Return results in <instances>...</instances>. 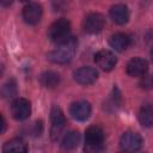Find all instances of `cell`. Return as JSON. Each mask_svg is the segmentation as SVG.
Returning a JSON list of instances; mask_svg holds the SVG:
<instances>
[{
    "mask_svg": "<svg viewBox=\"0 0 153 153\" xmlns=\"http://www.w3.org/2000/svg\"><path fill=\"white\" fill-rule=\"evenodd\" d=\"M76 47H78V42L74 37H72L67 42H65L62 44H59L55 50L50 51L47 55V59L50 62L57 63V65L68 63L74 57V55L76 53Z\"/></svg>",
    "mask_w": 153,
    "mask_h": 153,
    "instance_id": "6da1fadb",
    "label": "cell"
},
{
    "mask_svg": "<svg viewBox=\"0 0 153 153\" xmlns=\"http://www.w3.org/2000/svg\"><path fill=\"white\" fill-rule=\"evenodd\" d=\"M48 38L55 44H62L72 38L71 24L67 19L61 18L54 22L48 29Z\"/></svg>",
    "mask_w": 153,
    "mask_h": 153,
    "instance_id": "7a4b0ae2",
    "label": "cell"
},
{
    "mask_svg": "<svg viewBox=\"0 0 153 153\" xmlns=\"http://www.w3.org/2000/svg\"><path fill=\"white\" fill-rule=\"evenodd\" d=\"M104 133L98 126H90L85 131V151L99 152L104 147Z\"/></svg>",
    "mask_w": 153,
    "mask_h": 153,
    "instance_id": "3957f363",
    "label": "cell"
},
{
    "mask_svg": "<svg viewBox=\"0 0 153 153\" xmlns=\"http://www.w3.org/2000/svg\"><path fill=\"white\" fill-rule=\"evenodd\" d=\"M50 121H51V129H50V136L53 140H56L60 134L62 133L65 124H66V118L62 112V110L54 105L50 110Z\"/></svg>",
    "mask_w": 153,
    "mask_h": 153,
    "instance_id": "277c9868",
    "label": "cell"
},
{
    "mask_svg": "<svg viewBox=\"0 0 153 153\" xmlns=\"http://www.w3.org/2000/svg\"><path fill=\"white\" fill-rule=\"evenodd\" d=\"M143 140L140 134L134 131H127L121 136L120 146L126 152H136L141 149Z\"/></svg>",
    "mask_w": 153,
    "mask_h": 153,
    "instance_id": "5b68a950",
    "label": "cell"
},
{
    "mask_svg": "<svg viewBox=\"0 0 153 153\" xmlns=\"http://www.w3.org/2000/svg\"><path fill=\"white\" fill-rule=\"evenodd\" d=\"M11 114L14 120L24 121L31 114V105L30 102L25 98H17L11 104Z\"/></svg>",
    "mask_w": 153,
    "mask_h": 153,
    "instance_id": "8992f818",
    "label": "cell"
},
{
    "mask_svg": "<svg viewBox=\"0 0 153 153\" xmlns=\"http://www.w3.org/2000/svg\"><path fill=\"white\" fill-rule=\"evenodd\" d=\"M94 62L97 63V66L100 69H103L105 72H110L116 66L117 59L112 51L103 49V50H99L94 55Z\"/></svg>",
    "mask_w": 153,
    "mask_h": 153,
    "instance_id": "52a82bcc",
    "label": "cell"
},
{
    "mask_svg": "<svg viewBox=\"0 0 153 153\" xmlns=\"http://www.w3.org/2000/svg\"><path fill=\"white\" fill-rule=\"evenodd\" d=\"M73 76H74V80L80 85H91L97 80L98 72L93 67L85 66L76 69L73 73Z\"/></svg>",
    "mask_w": 153,
    "mask_h": 153,
    "instance_id": "ba28073f",
    "label": "cell"
},
{
    "mask_svg": "<svg viewBox=\"0 0 153 153\" xmlns=\"http://www.w3.org/2000/svg\"><path fill=\"white\" fill-rule=\"evenodd\" d=\"M91 105L86 100H78L71 104L69 114L76 121H86L91 115Z\"/></svg>",
    "mask_w": 153,
    "mask_h": 153,
    "instance_id": "9c48e42d",
    "label": "cell"
},
{
    "mask_svg": "<svg viewBox=\"0 0 153 153\" xmlns=\"http://www.w3.org/2000/svg\"><path fill=\"white\" fill-rule=\"evenodd\" d=\"M104 17L99 13H90L84 20V30L87 33H98L104 27Z\"/></svg>",
    "mask_w": 153,
    "mask_h": 153,
    "instance_id": "30bf717a",
    "label": "cell"
},
{
    "mask_svg": "<svg viewBox=\"0 0 153 153\" xmlns=\"http://www.w3.org/2000/svg\"><path fill=\"white\" fill-rule=\"evenodd\" d=\"M41 17H42V7L36 2L29 4L23 8V19L29 25L37 24L41 20Z\"/></svg>",
    "mask_w": 153,
    "mask_h": 153,
    "instance_id": "8fae6325",
    "label": "cell"
},
{
    "mask_svg": "<svg viewBox=\"0 0 153 153\" xmlns=\"http://www.w3.org/2000/svg\"><path fill=\"white\" fill-rule=\"evenodd\" d=\"M148 71V63L145 59L134 57L127 63V74L130 76H143Z\"/></svg>",
    "mask_w": 153,
    "mask_h": 153,
    "instance_id": "7c38bea8",
    "label": "cell"
},
{
    "mask_svg": "<svg viewBox=\"0 0 153 153\" xmlns=\"http://www.w3.org/2000/svg\"><path fill=\"white\" fill-rule=\"evenodd\" d=\"M110 17L114 20V23L118 25H124L129 20V11L128 7L123 4H117L114 5L110 8Z\"/></svg>",
    "mask_w": 153,
    "mask_h": 153,
    "instance_id": "4fadbf2b",
    "label": "cell"
},
{
    "mask_svg": "<svg viewBox=\"0 0 153 153\" xmlns=\"http://www.w3.org/2000/svg\"><path fill=\"white\" fill-rule=\"evenodd\" d=\"M130 39L126 33H115L109 38V44L111 48H114L117 51H123L129 47Z\"/></svg>",
    "mask_w": 153,
    "mask_h": 153,
    "instance_id": "5bb4252c",
    "label": "cell"
},
{
    "mask_svg": "<svg viewBox=\"0 0 153 153\" xmlns=\"http://www.w3.org/2000/svg\"><path fill=\"white\" fill-rule=\"evenodd\" d=\"M39 81H41L42 86H44L47 88H54L60 84V75L55 72L48 71V72H44L41 74Z\"/></svg>",
    "mask_w": 153,
    "mask_h": 153,
    "instance_id": "9a60e30c",
    "label": "cell"
},
{
    "mask_svg": "<svg viewBox=\"0 0 153 153\" xmlns=\"http://www.w3.org/2000/svg\"><path fill=\"white\" fill-rule=\"evenodd\" d=\"M139 121L143 127L149 128L153 126V106L151 104H146L140 109Z\"/></svg>",
    "mask_w": 153,
    "mask_h": 153,
    "instance_id": "2e32d148",
    "label": "cell"
},
{
    "mask_svg": "<svg viewBox=\"0 0 153 153\" xmlns=\"http://www.w3.org/2000/svg\"><path fill=\"white\" fill-rule=\"evenodd\" d=\"M79 141H80V135H79V133L75 131V130H72V131H68V133L63 136V139H62V141H61V147H62L63 149L69 151V149L75 148V147L79 145Z\"/></svg>",
    "mask_w": 153,
    "mask_h": 153,
    "instance_id": "e0dca14e",
    "label": "cell"
},
{
    "mask_svg": "<svg viewBox=\"0 0 153 153\" xmlns=\"http://www.w3.org/2000/svg\"><path fill=\"white\" fill-rule=\"evenodd\" d=\"M2 151L4 152H27V147L22 139H12L4 145Z\"/></svg>",
    "mask_w": 153,
    "mask_h": 153,
    "instance_id": "ac0fdd59",
    "label": "cell"
},
{
    "mask_svg": "<svg viewBox=\"0 0 153 153\" xmlns=\"http://www.w3.org/2000/svg\"><path fill=\"white\" fill-rule=\"evenodd\" d=\"M2 97L4 98H11L13 96H16L17 93V84L13 79L8 80L4 86H2Z\"/></svg>",
    "mask_w": 153,
    "mask_h": 153,
    "instance_id": "d6986e66",
    "label": "cell"
},
{
    "mask_svg": "<svg viewBox=\"0 0 153 153\" xmlns=\"http://www.w3.org/2000/svg\"><path fill=\"white\" fill-rule=\"evenodd\" d=\"M5 129H6V122H5L4 116H1V130H0V133L2 134V133L5 131Z\"/></svg>",
    "mask_w": 153,
    "mask_h": 153,
    "instance_id": "ffe728a7",
    "label": "cell"
},
{
    "mask_svg": "<svg viewBox=\"0 0 153 153\" xmlns=\"http://www.w3.org/2000/svg\"><path fill=\"white\" fill-rule=\"evenodd\" d=\"M0 2H1V5L4 7H6V6H10L13 2V0H0Z\"/></svg>",
    "mask_w": 153,
    "mask_h": 153,
    "instance_id": "44dd1931",
    "label": "cell"
},
{
    "mask_svg": "<svg viewBox=\"0 0 153 153\" xmlns=\"http://www.w3.org/2000/svg\"><path fill=\"white\" fill-rule=\"evenodd\" d=\"M151 59H152V61H153V48L151 49Z\"/></svg>",
    "mask_w": 153,
    "mask_h": 153,
    "instance_id": "7402d4cb",
    "label": "cell"
},
{
    "mask_svg": "<svg viewBox=\"0 0 153 153\" xmlns=\"http://www.w3.org/2000/svg\"><path fill=\"white\" fill-rule=\"evenodd\" d=\"M19 1H23L24 2V1H29V0H19Z\"/></svg>",
    "mask_w": 153,
    "mask_h": 153,
    "instance_id": "603a6c76",
    "label": "cell"
}]
</instances>
